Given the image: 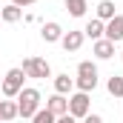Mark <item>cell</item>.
Returning <instances> with one entry per match:
<instances>
[{"mask_svg": "<svg viewBox=\"0 0 123 123\" xmlns=\"http://www.w3.org/2000/svg\"><path fill=\"white\" fill-rule=\"evenodd\" d=\"M23 80H26V74H23V69L17 66V69H9L6 72V77H3V83H0V94L3 97H17V94L23 92Z\"/></svg>", "mask_w": 123, "mask_h": 123, "instance_id": "2", "label": "cell"}, {"mask_svg": "<svg viewBox=\"0 0 123 123\" xmlns=\"http://www.w3.org/2000/svg\"><path fill=\"white\" fill-rule=\"evenodd\" d=\"M115 9H117V6H115V0H100V3H97V9H94V12H97L94 17H97V20H103V23H109V20L117 14Z\"/></svg>", "mask_w": 123, "mask_h": 123, "instance_id": "11", "label": "cell"}, {"mask_svg": "<svg viewBox=\"0 0 123 123\" xmlns=\"http://www.w3.org/2000/svg\"><path fill=\"white\" fill-rule=\"evenodd\" d=\"M103 37H106V40H112V43L123 40V14H115V17L106 23V31H103Z\"/></svg>", "mask_w": 123, "mask_h": 123, "instance_id": "7", "label": "cell"}, {"mask_svg": "<svg viewBox=\"0 0 123 123\" xmlns=\"http://www.w3.org/2000/svg\"><path fill=\"white\" fill-rule=\"evenodd\" d=\"M46 109H49L55 117H63V115H69V97L55 92L52 97H46Z\"/></svg>", "mask_w": 123, "mask_h": 123, "instance_id": "5", "label": "cell"}, {"mask_svg": "<svg viewBox=\"0 0 123 123\" xmlns=\"http://www.w3.org/2000/svg\"><path fill=\"white\" fill-rule=\"evenodd\" d=\"M74 86H77V92H94V89H97V77H77V80H74Z\"/></svg>", "mask_w": 123, "mask_h": 123, "instance_id": "17", "label": "cell"}, {"mask_svg": "<svg viewBox=\"0 0 123 123\" xmlns=\"http://www.w3.org/2000/svg\"><path fill=\"white\" fill-rule=\"evenodd\" d=\"M106 89H109L112 97H123V77L120 74H112V77L106 80Z\"/></svg>", "mask_w": 123, "mask_h": 123, "instance_id": "16", "label": "cell"}, {"mask_svg": "<svg viewBox=\"0 0 123 123\" xmlns=\"http://www.w3.org/2000/svg\"><path fill=\"white\" fill-rule=\"evenodd\" d=\"M17 117V100H0V123H9Z\"/></svg>", "mask_w": 123, "mask_h": 123, "instance_id": "13", "label": "cell"}, {"mask_svg": "<svg viewBox=\"0 0 123 123\" xmlns=\"http://www.w3.org/2000/svg\"><path fill=\"white\" fill-rule=\"evenodd\" d=\"M83 123H103V117H100V115H94V112H89V115L83 117Z\"/></svg>", "mask_w": 123, "mask_h": 123, "instance_id": "20", "label": "cell"}, {"mask_svg": "<svg viewBox=\"0 0 123 123\" xmlns=\"http://www.w3.org/2000/svg\"><path fill=\"white\" fill-rule=\"evenodd\" d=\"M55 123H77V120H74L72 115H63V117H57V120H55Z\"/></svg>", "mask_w": 123, "mask_h": 123, "instance_id": "22", "label": "cell"}, {"mask_svg": "<svg viewBox=\"0 0 123 123\" xmlns=\"http://www.w3.org/2000/svg\"><path fill=\"white\" fill-rule=\"evenodd\" d=\"M17 100V117H34V112L40 109V92L31 89V86H23V92L14 97Z\"/></svg>", "mask_w": 123, "mask_h": 123, "instance_id": "1", "label": "cell"}, {"mask_svg": "<svg viewBox=\"0 0 123 123\" xmlns=\"http://www.w3.org/2000/svg\"><path fill=\"white\" fill-rule=\"evenodd\" d=\"M89 106H92V100H89L86 92H72L69 94V115L74 120H83L89 115Z\"/></svg>", "mask_w": 123, "mask_h": 123, "instance_id": "4", "label": "cell"}, {"mask_svg": "<svg viewBox=\"0 0 123 123\" xmlns=\"http://www.w3.org/2000/svg\"><path fill=\"white\" fill-rule=\"evenodd\" d=\"M0 20H3V23H20V20H23V9L14 6V3H9V6L0 9Z\"/></svg>", "mask_w": 123, "mask_h": 123, "instance_id": "12", "label": "cell"}, {"mask_svg": "<svg viewBox=\"0 0 123 123\" xmlns=\"http://www.w3.org/2000/svg\"><path fill=\"white\" fill-rule=\"evenodd\" d=\"M23 74L26 77H34V80H46V77H52V66H49V60L46 57H23Z\"/></svg>", "mask_w": 123, "mask_h": 123, "instance_id": "3", "label": "cell"}, {"mask_svg": "<svg viewBox=\"0 0 123 123\" xmlns=\"http://www.w3.org/2000/svg\"><path fill=\"white\" fill-rule=\"evenodd\" d=\"M92 55L97 57V60H109V57L115 55V43H112V40H106V37L94 40V43H92Z\"/></svg>", "mask_w": 123, "mask_h": 123, "instance_id": "9", "label": "cell"}, {"mask_svg": "<svg viewBox=\"0 0 123 123\" xmlns=\"http://www.w3.org/2000/svg\"><path fill=\"white\" fill-rule=\"evenodd\" d=\"M86 9H89V3H86V0H66V12H69L72 17H83V14H86Z\"/></svg>", "mask_w": 123, "mask_h": 123, "instance_id": "15", "label": "cell"}, {"mask_svg": "<svg viewBox=\"0 0 123 123\" xmlns=\"http://www.w3.org/2000/svg\"><path fill=\"white\" fill-rule=\"evenodd\" d=\"M12 3H14V6H20V9H26V6H34L37 0H12Z\"/></svg>", "mask_w": 123, "mask_h": 123, "instance_id": "21", "label": "cell"}, {"mask_svg": "<svg viewBox=\"0 0 123 123\" xmlns=\"http://www.w3.org/2000/svg\"><path fill=\"white\" fill-rule=\"evenodd\" d=\"M72 89H74V80L69 74H57L55 77V92L57 94H72Z\"/></svg>", "mask_w": 123, "mask_h": 123, "instance_id": "14", "label": "cell"}, {"mask_svg": "<svg viewBox=\"0 0 123 123\" xmlns=\"http://www.w3.org/2000/svg\"><path fill=\"white\" fill-rule=\"evenodd\" d=\"M55 120H57V117H55L49 109H37L34 117H31V123H55Z\"/></svg>", "mask_w": 123, "mask_h": 123, "instance_id": "19", "label": "cell"}, {"mask_svg": "<svg viewBox=\"0 0 123 123\" xmlns=\"http://www.w3.org/2000/svg\"><path fill=\"white\" fill-rule=\"evenodd\" d=\"M120 57H123V55H120Z\"/></svg>", "mask_w": 123, "mask_h": 123, "instance_id": "23", "label": "cell"}, {"mask_svg": "<svg viewBox=\"0 0 123 123\" xmlns=\"http://www.w3.org/2000/svg\"><path fill=\"white\" fill-rule=\"evenodd\" d=\"M83 31H63V37H60V46H63V52L69 55V52H80V46H83Z\"/></svg>", "mask_w": 123, "mask_h": 123, "instance_id": "6", "label": "cell"}, {"mask_svg": "<svg viewBox=\"0 0 123 123\" xmlns=\"http://www.w3.org/2000/svg\"><path fill=\"white\" fill-rule=\"evenodd\" d=\"M40 37H43L46 43H60L63 26H60V23H55V20H49V23H43V26H40Z\"/></svg>", "mask_w": 123, "mask_h": 123, "instance_id": "8", "label": "cell"}, {"mask_svg": "<svg viewBox=\"0 0 123 123\" xmlns=\"http://www.w3.org/2000/svg\"><path fill=\"white\" fill-rule=\"evenodd\" d=\"M103 31H106V23H103V20H97V17H92V20L83 26V37H92V43H94V40H100V37H103Z\"/></svg>", "mask_w": 123, "mask_h": 123, "instance_id": "10", "label": "cell"}, {"mask_svg": "<svg viewBox=\"0 0 123 123\" xmlns=\"http://www.w3.org/2000/svg\"><path fill=\"white\" fill-rule=\"evenodd\" d=\"M77 77H97V66H94L92 60L77 63Z\"/></svg>", "mask_w": 123, "mask_h": 123, "instance_id": "18", "label": "cell"}]
</instances>
